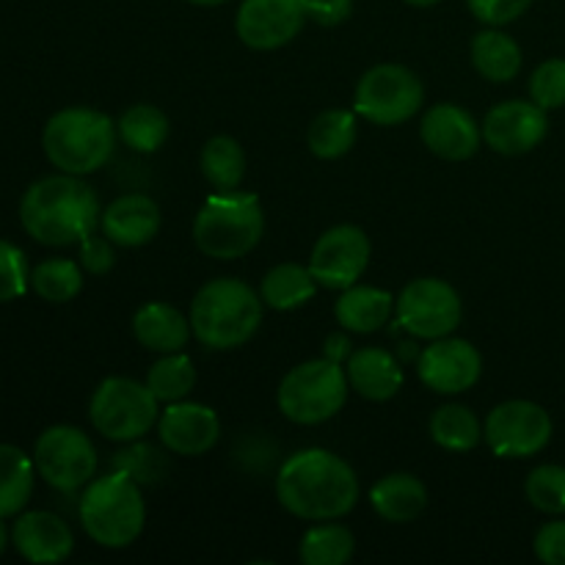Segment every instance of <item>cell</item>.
I'll use <instances>...</instances> for the list:
<instances>
[{"label": "cell", "instance_id": "obj_23", "mask_svg": "<svg viewBox=\"0 0 565 565\" xmlns=\"http://www.w3.org/2000/svg\"><path fill=\"white\" fill-rule=\"evenodd\" d=\"M392 312H395V298H392V292L367 285L348 287L334 303L337 323L342 329L353 331V334H373L381 326L390 323Z\"/></svg>", "mask_w": 565, "mask_h": 565}, {"label": "cell", "instance_id": "obj_8", "mask_svg": "<svg viewBox=\"0 0 565 565\" xmlns=\"http://www.w3.org/2000/svg\"><path fill=\"white\" fill-rule=\"evenodd\" d=\"M88 417L105 439L136 441L158 423V397L147 384L114 375L94 390Z\"/></svg>", "mask_w": 565, "mask_h": 565}, {"label": "cell", "instance_id": "obj_33", "mask_svg": "<svg viewBox=\"0 0 565 565\" xmlns=\"http://www.w3.org/2000/svg\"><path fill=\"white\" fill-rule=\"evenodd\" d=\"M147 386L158 397V403L185 401L193 386H196V367H193L191 356H185L182 351L163 353V359L154 362L152 370H149Z\"/></svg>", "mask_w": 565, "mask_h": 565}, {"label": "cell", "instance_id": "obj_37", "mask_svg": "<svg viewBox=\"0 0 565 565\" xmlns=\"http://www.w3.org/2000/svg\"><path fill=\"white\" fill-rule=\"evenodd\" d=\"M530 99L544 110H555L565 105V61L550 58L530 77Z\"/></svg>", "mask_w": 565, "mask_h": 565}, {"label": "cell", "instance_id": "obj_21", "mask_svg": "<svg viewBox=\"0 0 565 565\" xmlns=\"http://www.w3.org/2000/svg\"><path fill=\"white\" fill-rule=\"evenodd\" d=\"M348 381L362 397L384 403L395 397L403 386L401 362L384 348H359L345 362Z\"/></svg>", "mask_w": 565, "mask_h": 565}, {"label": "cell", "instance_id": "obj_2", "mask_svg": "<svg viewBox=\"0 0 565 565\" xmlns=\"http://www.w3.org/2000/svg\"><path fill=\"white\" fill-rule=\"evenodd\" d=\"M103 210L92 185L77 174L36 180L20 202L22 230L42 246H72L94 235Z\"/></svg>", "mask_w": 565, "mask_h": 565}, {"label": "cell", "instance_id": "obj_44", "mask_svg": "<svg viewBox=\"0 0 565 565\" xmlns=\"http://www.w3.org/2000/svg\"><path fill=\"white\" fill-rule=\"evenodd\" d=\"M6 546H9V530H6L3 516H0V555L6 552Z\"/></svg>", "mask_w": 565, "mask_h": 565}, {"label": "cell", "instance_id": "obj_7", "mask_svg": "<svg viewBox=\"0 0 565 565\" xmlns=\"http://www.w3.org/2000/svg\"><path fill=\"white\" fill-rule=\"evenodd\" d=\"M348 381L345 367L331 359H312L281 379L279 412L296 425H320L326 419L337 417L348 401Z\"/></svg>", "mask_w": 565, "mask_h": 565}, {"label": "cell", "instance_id": "obj_17", "mask_svg": "<svg viewBox=\"0 0 565 565\" xmlns=\"http://www.w3.org/2000/svg\"><path fill=\"white\" fill-rule=\"evenodd\" d=\"M160 441L174 456H204L218 445V414L204 403H169L158 423Z\"/></svg>", "mask_w": 565, "mask_h": 565}, {"label": "cell", "instance_id": "obj_19", "mask_svg": "<svg viewBox=\"0 0 565 565\" xmlns=\"http://www.w3.org/2000/svg\"><path fill=\"white\" fill-rule=\"evenodd\" d=\"M11 544L28 563H61L75 550L70 524L47 511H28L11 527Z\"/></svg>", "mask_w": 565, "mask_h": 565}, {"label": "cell", "instance_id": "obj_35", "mask_svg": "<svg viewBox=\"0 0 565 565\" xmlns=\"http://www.w3.org/2000/svg\"><path fill=\"white\" fill-rule=\"evenodd\" d=\"M530 505L539 508L541 513L550 516H565V467L557 463H544L533 469L524 483Z\"/></svg>", "mask_w": 565, "mask_h": 565}, {"label": "cell", "instance_id": "obj_30", "mask_svg": "<svg viewBox=\"0 0 565 565\" xmlns=\"http://www.w3.org/2000/svg\"><path fill=\"white\" fill-rule=\"evenodd\" d=\"M202 174L215 191H235L246 174V154L243 147L230 136H215L202 149Z\"/></svg>", "mask_w": 565, "mask_h": 565}, {"label": "cell", "instance_id": "obj_38", "mask_svg": "<svg viewBox=\"0 0 565 565\" xmlns=\"http://www.w3.org/2000/svg\"><path fill=\"white\" fill-rule=\"evenodd\" d=\"M28 285H31V270H28L22 248L9 241H0V303L25 296Z\"/></svg>", "mask_w": 565, "mask_h": 565}, {"label": "cell", "instance_id": "obj_27", "mask_svg": "<svg viewBox=\"0 0 565 565\" xmlns=\"http://www.w3.org/2000/svg\"><path fill=\"white\" fill-rule=\"evenodd\" d=\"M36 463L14 445H0V516H17L33 494Z\"/></svg>", "mask_w": 565, "mask_h": 565}, {"label": "cell", "instance_id": "obj_5", "mask_svg": "<svg viewBox=\"0 0 565 565\" xmlns=\"http://www.w3.org/2000/svg\"><path fill=\"white\" fill-rule=\"evenodd\" d=\"M147 522L141 489L125 472H110L92 480L81 500V524L94 544L105 550H125L141 535Z\"/></svg>", "mask_w": 565, "mask_h": 565}, {"label": "cell", "instance_id": "obj_6", "mask_svg": "<svg viewBox=\"0 0 565 565\" xmlns=\"http://www.w3.org/2000/svg\"><path fill=\"white\" fill-rule=\"evenodd\" d=\"M265 230L263 204L254 193L218 191L202 204L193 221V241L213 259L246 257Z\"/></svg>", "mask_w": 565, "mask_h": 565}, {"label": "cell", "instance_id": "obj_26", "mask_svg": "<svg viewBox=\"0 0 565 565\" xmlns=\"http://www.w3.org/2000/svg\"><path fill=\"white\" fill-rule=\"evenodd\" d=\"M472 64L486 81L508 83L522 70V47L505 31L489 28L472 39Z\"/></svg>", "mask_w": 565, "mask_h": 565}, {"label": "cell", "instance_id": "obj_4", "mask_svg": "<svg viewBox=\"0 0 565 565\" xmlns=\"http://www.w3.org/2000/svg\"><path fill=\"white\" fill-rule=\"evenodd\" d=\"M116 125L94 108H64L44 125L42 147L50 163L64 174H92L114 154Z\"/></svg>", "mask_w": 565, "mask_h": 565}, {"label": "cell", "instance_id": "obj_45", "mask_svg": "<svg viewBox=\"0 0 565 565\" xmlns=\"http://www.w3.org/2000/svg\"><path fill=\"white\" fill-rule=\"evenodd\" d=\"M408 6H417V9H428V6H436L439 0H406Z\"/></svg>", "mask_w": 565, "mask_h": 565}, {"label": "cell", "instance_id": "obj_3", "mask_svg": "<svg viewBox=\"0 0 565 565\" xmlns=\"http://www.w3.org/2000/svg\"><path fill=\"white\" fill-rule=\"evenodd\" d=\"M263 323V296L241 279H213L191 303V329L213 351L241 348Z\"/></svg>", "mask_w": 565, "mask_h": 565}, {"label": "cell", "instance_id": "obj_10", "mask_svg": "<svg viewBox=\"0 0 565 565\" xmlns=\"http://www.w3.org/2000/svg\"><path fill=\"white\" fill-rule=\"evenodd\" d=\"M33 463L44 483L58 491H77L97 472V450L75 425H53L33 447Z\"/></svg>", "mask_w": 565, "mask_h": 565}, {"label": "cell", "instance_id": "obj_32", "mask_svg": "<svg viewBox=\"0 0 565 565\" xmlns=\"http://www.w3.org/2000/svg\"><path fill=\"white\" fill-rule=\"evenodd\" d=\"M353 550H356V541L351 530L326 522L303 533L298 555L307 565H342L351 561Z\"/></svg>", "mask_w": 565, "mask_h": 565}, {"label": "cell", "instance_id": "obj_13", "mask_svg": "<svg viewBox=\"0 0 565 565\" xmlns=\"http://www.w3.org/2000/svg\"><path fill=\"white\" fill-rule=\"evenodd\" d=\"M370 237L359 226L340 224L318 237L309 257L315 281L326 290H348L364 276L370 265Z\"/></svg>", "mask_w": 565, "mask_h": 565}, {"label": "cell", "instance_id": "obj_34", "mask_svg": "<svg viewBox=\"0 0 565 565\" xmlns=\"http://www.w3.org/2000/svg\"><path fill=\"white\" fill-rule=\"evenodd\" d=\"M31 287L42 301L66 303L83 290V268L72 259H44L31 270Z\"/></svg>", "mask_w": 565, "mask_h": 565}, {"label": "cell", "instance_id": "obj_14", "mask_svg": "<svg viewBox=\"0 0 565 565\" xmlns=\"http://www.w3.org/2000/svg\"><path fill=\"white\" fill-rule=\"evenodd\" d=\"M307 0H243L237 9V36L252 50H279L301 33Z\"/></svg>", "mask_w": 565, "mask_h": 565}, {"label": "cell", "instance_id": "obj_24", "mask_svg": "<svg viewBox=\"0 0 565 565\" xmlns=\"http://www.w3.org/2000/svg\"><path fill=\"white\" fill-rule=\"evenodd\" d=\"M370 502H373L375 513L392 524L414 522L419 513L428 505V489L419 478L406 472H395L381 478L379 483L370 489Z\"/></svg>", "mask_w": 565, "mask_h": 565}, {"label": "cell", "instance_id": "obj_28", "mask_svg": "<svg viewBox=\"0 0 565 565\" xmlns=\"http://www.w3.org/2000/svg\"><path fill=\"white\" fill-rule=\"evenodd\" d=\"M430 439H434L441 450L469 452L480 445V439H483V425L475 417L472 408L450 403V406L436 408L434 417H430Z\"/></svg>", "mask_w": 565, "mask_h": 565}, {"label": "cell", "instance_id": "obj_40", "mask_svg": "<svg viewBox=\"0 0 565 565\" xmlns=\"http://www.w3.org/2000/svg\"><path fill=\"white\" fill-rule=\"evenodd\" d=\"M114 243H110L108 237L88 235L86 241H81V268L86 270V274L103 276L114 268Z\"/></svg>", "mask_w": 565, "mask_h": 565}, {"label": "cell", "instance_id": "obj_11", "mask_svg": "<svg viewBox=\"0 0 565 565\" xmlns=\"http://www.w3.org/2000/svg\"><path fill=\"white\" fill-rule=\"evenodd\" d=\"M397 323L419 340H441L461 323V296L445 279H414L395 303Z\"/></svg>", "mask_w": 565, "mask_h": 565}, {"label": "cell", "instance_id": "obj_43", "mask_svg": "<svg viewBox=\"0 0 565 565\" xmlns=\"http://www.w3.org/2000/svg\"><path fill=\"white\" fill-rule=\"evenodd\" d=\"M351 340H348L345 334H331L329 340H326V348H323V356L331 359V362H340L345 364L348 356H351Z\"/></svg>", "mask_w": 565, "mask_h": 565}, {"label": "cell", "instance_id": "obj_18", "mask_svg": "<svg viewBox=\"0 0 565 565\" xmlns=\"http://www.w3.org/2000/svg\"><path fill=\"white\" fill-rule=\"evenodd\" d=\"M423 143L441 160H469L480 149L483 130L469 110L452 103H439L423 116L419 125Z\"/></svg>", "mask_w": 565, "mask_h": 565}, {"label": "cell", "instance_id": "obj_31", "mask_svg": "<svg viewBox=\"0 0 565 565\" xmlns=\"http://www.w3.org/2000/svg\"><path fill=\"white\" fill-rule=\"evenodd\" d=\"M116 127H119L121 141L143 154L158 152L166 143V138H169V116L147 103L132 105L130 110H125Z\"/></svg>", "mask_w": 565, "mask_h": 565}, {"label": "cell", "instance_id": "obj_25", "mask_svg": "<svg viewBox=\"0 0 565 565\" xmlns=\"http://www.w3.org/2000/svg\"><path fill=\"white\" fill-rule=\"evenodd\" d=\"M318 287L320 285L315 281L309 265L285 263L265 274L259 296H263V303H268L276 312H290V309H298L312 301Z\"/></svg>", "mask_w": 565, "mask_h": 565}, {"label": "cell", "instance_id": "obj_12", "mask_svg": "<svg viewBox=\"0 0 565 565\" xmlns=\"http://www.w3.org/2000/svg\"><path fill=\"white\" fill-rule=\"evenodd\" d=\"M483 436L494 456L533 458L550 445L552 417L533 401H508L489 414Z\"/></svg>", "mask_w": 565, "mask_h": 565}, {"label": "cell", "instance_id": "obj_22", "mask_svg": "<svg viewBox=\"0 0 565 565\" xmlns=\"http://www.w3.org/2000/svg\"><path fill=\"white\" fill-rule=\"evenodd\" d=\"M191 320L171 303H143L132 318V334L147 351L177 353L191 340Z\"/></svg>", "mask_w": 565, "mask_h": 565}, {"label": "cell", "instance_id": "obj_42", "mask_svg": "<svg viewBox=\"0 0 565 565\" xmlns=\"http://www.w3.org/2000/svg\"><path fill=\"white\" fill-rule=\"evenodd\" d=\"M307 9L318 25L334 28L351 17L353 0H307Z\"/></svg>", "mask_w": 565, "mask_h": 565}, {"label": "cell", "instance_id": "obj_16", "mask_svg": "<svg viewBox=\"0 0 565 565\" xmlns=\"http://www.w3.org/2000/svg\"><path fill=\"white\" fill-rule=\"evenodd\" d=\"M550 132V119L533 99H508L494 105L483 119V141L500 154L533 152Z\"/></svg>", "mask_w": 565, "mask_h": 565}, {"label": "cell", "instance_id": "obj_39", "mask_svg": "<svg viewBox=\"0 0 565 565\" xmlns=\"http://www.w3.org/2000/svg\"><path fill=\"white\" fill-rule=\"evenodd\" d=\"M530 3L533 0H467L469 11L491 28H500L519 20L530 9Z\"/></svg>", "mask_w": 565, "mask_h": 565}, {"label": "cell", "instance_id": "obj_46", "mask_svg": "<svg viewBox=\"0 0 565 565\" xmlns=\"http://www.w3.org/2000/svg\"><path fill=\"white\" fill-rule=\"evenodd\" d=\"M188 3H193V6H221V3H226V0H188Z\"/></svg>", "mask_w": 565, "mask_h": 565}, {"label": "cell", "instance_id": "obj_1", "mask_svg": "<svg viewBox=\"0 0 565 565\" xmlns=\"http://www.w3.org/2000/svg\"><path fill=\"white\" fill-rule=\"evenodd\" d=\"M281 508L307 522H334L359 502V478L351 463L329 450H301L281 463L276 475Z\"/></svg>", "mask_w": 565, "mask_h": 565}, {"label": "cell", "instance_id": "obj_20", "mask_svg": "<svg viewBox=\"0 0 565 565\" xmlns=\"http://www.w3.org/2000/svg\"><path fill=\"white\" fill-rule=\"evenodd\" d=\"M99 226L114 246H143L160 232V207L143 193H125L103 210Z\"/></svg>", "mask_w": 565, "mask_h": 565}, {"label": "cell", "instance_id": "obj_41", "mask_svg": "<svg viewBox=\"0 0 565 565\" xmlns=\"http://www.w3.org/2000/svg\"><path fill=\"white\" fill-rule=\"evenodd\" d=\"M535 555L546 565H565V522H546L535 533Z\"/></svg>", "mask_w": 565, "mask_h": 565}, {"label": "cell", "instance_id": "obj_15", "mask_svg": "<svg viewBox=\"0 0 565 565\" xmlns=\"http://www.w3.org/2000/svg\"><path fill=\"white\" fill-rule=\"evenodd\" d=\"M419 381L439 395H458L472 390L483 375V356L467 340H434L419 353Z\"/></svg>", "mask_w": 565, "mask_h": 565}, {"label": "cell", "instance_id": "obj_36", "mask_svg": "<svg viewBox=\"0 0 565 565\" xmlns=\"http://www.w3.org/2000/svg\"><path fill=\"white\" fill-rule=\"evenodd\" d=\"M114 467L116 472H125L136 483H158L166 475V458L149 445H132L130 450L116 452Z\"/></svg>", "mask_w": 565, "mask_h": 565}, {"label": "cell", "instance_id": "obj_9", "mask_svg": "<svg viewBox=\"0 0 565 565\" xmlns=\"http://www.w3.org/2000/svg\"><path fill=\"white\" fill-rule=\"evenodd\" d=\"M423 81L408 66L379 64L362 75L353 110L379 127L406 125L423 108Z\"/></svg>", "mask_w": 565, "mask_h": 565}, {"label": "cell", "instance_id": "obj_29", "mask_svg": "<svg viewBox=\"0 0 565 565\" xmlns=\"http://www.w3.org/2000/svg\"><path fill=\"white\" fill-rule=\"evenodd\" d=\"M307 143L315 158L337 160L351 152L356 143V116L345 108L323 110L318 119L309 125Z\"/></svg>", "mask_w": 565, "mask_h": 565}]
</instances>
